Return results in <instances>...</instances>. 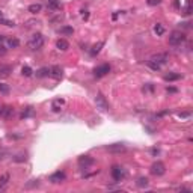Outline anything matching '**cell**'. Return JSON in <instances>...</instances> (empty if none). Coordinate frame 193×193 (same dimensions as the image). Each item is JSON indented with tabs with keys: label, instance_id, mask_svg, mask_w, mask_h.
Segmentation results:
<instances>
[{
	"label": "cell",
	"instance_id": "1",
	"mask_svg": "<svg viewBox=\"0 0 193 193\" xmlns=\"http://www.w3.org/2000/svg\"><path fill=\"white\" fill-rule=\"evenodd\" d=\"M27 45H29L30 50H39V48L44 45V36H42L41 33H35V35L29 39Z\"/></svg>",
	"mask_w": 193,
	"mask_h": 193
},
{
	"label": "cell",
	"instance_id": "2",
	"mask_svg": "<svg viewBox=\"0 0 193 193\" xmlns=\"http://www.w3.org/2000/svg\"><path fill=\"white\" fill-rule=\"evenodd\" d=\"M184 39H185V35L181 30H173L169 36V44L170 45H179Z\"/></svg>",
	"mask_w": 193,
	"mask_h": 193
},
{
	"label": "cell",
	"instance_id": "3",
	"mask_svg": "<svg viewBox=\"0 0 193 193\" xmlns=\"http://www.w3.org/2000/svg\"><path fill=\"white\" fill-rule=\"evenodd\" d=\"M95 104H96V109H100L101 112H107V110H109V103L106 101L104 95H103L101 92L96 93V96H95Z\"/></svg>",
	"mask_w": 193,
	"mask_h": 193
},
{
	"label": "cell",
	"instance_id": "4",
	"mask_svg": "<svg viewBox=\"0 0 193 193\" xmlns=\"http://www.w3.org/2000/svg\"><path fill=\"white\" fill-rule=\"evenodd\" d=\"M125 175H127V173H125V170H124L121 166H116V164H115V166L112 167V178H113L116 182L122 181V179L125 178Z\"/></svg>",
	"mask_w": 193,
	"mask_h": 193
},
{
	"label": "cell",
	"instance_id": "5",
	"mask_svg": "<svg viewBox=\"0 0 193 193\" xmlns=\"http://www.w3.org/2000/svg\"><path fill=\"white\" fill-rule=\"evenodd\" d=\"M109 72H110V65H107V63H103V65L96 66V68L93 69V75H95L96 78H101V77L107 75Z\"/></svg>",
	"mask_w": 193,
	"mask_h": 193
},
{
	"label": "cell",
	"instance_id": "6",
	"mask_svg": "<svg viewBox=\"0 0 193 193\" xmlns=\"http://www.w3.org/2000/svg\"><path fill=\"white\" fill-rule=\"evenodd\" d=\"M164 172H166V166H164L163 161H155V163H152V166H151V173H152V175L160 176V175H163Z\"/></svg>",
	"mask_w": 193,
	"mask_h": 193
},
{
	"label": "cell",
	"instance_id": "7",
	"mask_svg": "<svg viewBox=\"0 0 193 193\" xmlns=\"http://www.w3.org/2000/svg\"><path fill=\"white\" fill-rule=\"evenodd\" d=\"M95 163V160L90 157V155H81V157H78V166L81 167V169H87L89 166H92Z\"/></svg>",
	"mask_w": 193,
	"mask_h": 193
},
{
	"label": "cell",
	"instance_id": "8",
	"mask_svg": "<svg viewBox=\"0 0 193 193\" xmlns=\"http://www.w3.org/2000/svg\"><path fill=\"white\" fill-rule=\"evenodd\" d=\"M65 178H66V175H65L63 170H57V172H54V173L50 175V181H51L53 184L62 182V181H65Z\"/></svg>",
	"mask_w": 193,
	"mask_h": 193
},
{
	"label": "cell",
	"instance_id": "9",
	"mask_svg": "<svg viewBox=\"0 0 193 193\" xmlns=\"http://www.w3.org/2000/svg\"><path fill=\"white\" fill-rule=\"evenodd\" d=\"M62 75H63V69H62L59 65H53V66L50 68V77H53V78H56V80H60Z\"/></svg>",
	"mask_w": 193,
	"mask_h": 193
},
{
	"label": "cell",
	"instance_id": "10",
	"mask_svg": "<svg viewBox=\"0 0 193 193\" xmlns=\"http://www.w3.org/2000/svg\"><path fill=\"white\" fill-rule=\"evenodd\" d=\"M106 149H107L109 152L118 154V152H124V151H125V145H124V143H113V145H107Z\"/></svg>",
	"mask_w": 193,
	"mask_h": 193
},
{
	"label": "cell",
	"instance_id": "11",
	"mask_svg": "<svg viewBox=\"0 0 193 193\" xmlns=\"http://www.w3.org/2000/svg\"><path fill=\"white\" fill-rule=\"evenodd\" d=\"M12 115H14V109H12L11 106H3V107H0V116H2L3 119H9Z\"/></svg>",
	"mask_w": 193,
	"mask_h": 193
},
{
	"label": "cell",
	"instance_id": "12",
	"mask_svg": "<svg viewBox=\"0 0 193 193\" xmlns=\"http://www.w3.org/2000/svg\"><path fill=\"white\" fill-rule=\"evenodd\" d=\"M149 60H152L154 63H157V65H164L166 62H167V54L166 53H163V54H157V56H152Z\"/></svg>",
	"mask_w": 193,
	"mask_h": 193
},
{
	"label": "cell",
	"instance_id": "13",
	"mask_svg": "<svg viewBox=\"0 0 193 193\" xmlns=\"http://www.w3.org/2000/svg\"><path fill=\"white\" fill-rule=\"evenodd\" d=\"M56 47H57V50H60V51H66V50L69 48V44H68V41H65V39H57Z\"/></svg>",
	"mask_w": 193,
	"mask_h": 193
},
{
	"label": "cell",
	"instance_id": "14",
	"mask_svg": "<svg viewBox=\"0 0 193 193\" xmlns=\"http://www.w3.org/2000/svg\"><path fill=\"white\" fill-rule=\"evenodd\" d=\"M63 104H65V101H63V100H60V98L54 100V101H53V104H51V109H53V112H60Z\"/></svg>",
	"mask_w": 193,
	"mask_h": 193
},
{
	"label": "cell",
	"instance_id": "15",
	"mask_svg": "<svg viewBox=\"0 0 193 193\" xmlns=\"http://www.w3.org/2000/svg\"><path fill=\"white\" fill-rule=\"evenodd\" d=\"M12 72V66L9 65H2L0 66V77H8Z\"/></svg>",
	"mask_w": 193,
	"mask_h": 193
},
{
	"label": "cell",
	"instance_id": "16",
	"mask_svg": "<svg viewBox=\"0 0 193 193\" xmlns=\"http://www.w3.org/2000/svg\"><path fill=\"white\" fill-rule=\"evenodd\" d=\"M35 115V109L33 107H26L24 110H23V113H21V119H27V118H30V116H33Z\"/></svg>",
	"mask_w": 193,
	"mask_h": 193
},
{
	"label": "cell",
	"instance_id": "17",
	"mask_svg": "<svg viewBox=\"0 0 193 193\" xmlns=\"http://www.w3.org/2000/svg\"><path fill=\"white\" fill-rule=\"evenodd\" d=\"M6 42H8V47H9V48H17V47L20 45V39H18V38H14V36L8 38Z\"/></svg>",
	"mask_w": 193,
	"mask_h": 193
},
{
	"label": "cell",
	"instance_id": "18",
	"mask_svg": "<svg viewBox=\"0 0 193 193\" xmlns=\"http://www.w3.org/2000/svg\"><path fill=\"white\" fill-rule=\"evenodd\" d=\"M163 78H164L166 81H175V80H179V78H181V74H176V72H167Z\"/></svg>",
	"mask_w": 193,
	"mask_h": 193
},
{
	"label": "cell",
	"instance_id": "19",
	"mask_svg": "<svg viewBox=\"0 0 193 193\" xmlns=\"http://www.w3.org/2000/svg\"><path fill=\"white\" fill-rule=\"evenodd\" d=\"M62 6H60V2L59 0H48V9L51 11H59Z\"/></svg>",
	"mask_w": 193,
	"mask_h": 193
},
{
	"label": "cell",
	"instance_id": "20",
	"mask_svg": "<svg viewBox=\"0 0 193 193\" xmlns=\"http://www.w3.org/2000/svg\"><path fill=\"white\" fill-rule=\"evenodd\" d=\"M35 74H36V77H38V78H42V77H48V75H50V69L44 66V68H39V69H38Z\"/></svg>",
	"mask_w": 193,
	"mask_h": 193
},
{
	"label": "cell",
	"instance_id": "21",
	"mask_svg": "<svg viewBox=\"0 0 193 193\" xmlns=\"http://www.w3.org/2000/svg\"><path fill=\"white\" fill-rule=\"evenodd\" d=\"M59 33H62V35H72L74 33V29L71 26H62L59 29Z\"/></svg>",
	"mask_w": 193,
	"mask_h": 193
},
{
	"label": "cell",
	"instance_id": "22",
	"mask_svg": "<svg viewBox=\"0 0 193 193\" xmlns=\"http://www.w3.org/2000/svg\"><path fill=\"white\" fill-rule=\"evenodd\" d=\"M41 9H42V5H39V3H33L29 6V12H32V14H38V12H41Z\"/></svg>",
	"mask_w": 193,
	"mask_h": 193
},
{
	"label": "cell",
	"instance_id": "23",
	"mask_svg": "<svg viewBox=\"0 0 193 193\" xmlns=\"http://www.w3.org/2000/svg\"><path fill=\"white\" fill-rule=\"evenodd\" d=\"M103 45H104V42H98V44H95V45H93V47L90 48V54H92V56H95V54H98Z\"/></svg>",
	"mask_w": 193,
	"mask_h": 193
},
{
	"label": "cell",
	"instance_id": "24",
	"mask_svg": "<svg viewBox=\"0 0 193 193\" xmlns=\"http://www.w3.org/2000/svg\"><path fill=\"white\" fill-rule=\"evenodd\" d=\"M21 74H23L24 77H30V75L33 74V69H32L29 65H24V66L21 68Z\"/></svg>",
	"mask_w": 193,
	"mask_h": 193
},
{
	"label": "cell",
	"instance_id": "25",
	"mask_svg": "<svg viewBox=\"0 0 193 193\" xmlns=\"http://www.w3.org/2000/svg\"><path fill=\"white\" fill-rule=\"evenodd\" d=\"M148 182H149V181H148V178H146V176H140V178H137V181H136L137 187H142V188H143V187H146V185H148Z\"/></svg>",
	"mask_w": 193,
	"mask_h": 193
},
{
	"label": "cell",
	"instance_id": "26",
	"mask_svg": "<svg viewBox=\"0 0 193 193\" xmlns=\"http://www.w3.org/2000/svg\"><path fill=\"white\" fill-rule=\"evenodd\" d=\"M0 24H5V26H9V27H14V26H15V23H14L12 20H8V18H5L3 15H0Z\"/></svg>",
	"mask_w": 193,
	"mask_h": 193
},
{
	"label": "cell",
	"instance_id": "27",
	"mask_svg": "<svg viewBox=\"0 0 193 193\" xmlns=\"http://www.w3.org/2000/svg\"><path fill=\"white\" fill-rule=\"evenodd\" d=\"M9 173H3L2 176H0V188H2V187H5L6 184H8V181H9Z\"/></svg>",
	"mask_w": 193,
	"mask_h": 193
},
{
	"label": "cell",
	"instance_id": "28",
	"mask_svg": "<svg viewBox=\"0 0 193 193\" xmlns=\"http://www.w3.org/2000/svg\"><path fill=\"white\" fill-rule=\"evenodd\" d=\"M154 32H155V35H157V36H161V35L164 33V27H163L161 24H155Z\"/></svg>",
	"mask_w": 193,
	"mask_h": 193
},
{
	"label": "cell",
	"instance_id": "29",
	"mask_svg": "<svg viewBox=\"0 0 193 193\" xmlns=\"http://www.w3.org/2000/svg\"><path fill=\"white\" fill-rule=\"evenodd\" d=\"M12 160H14V161H18V163H20V161H26V154L20 152V154H17Z\"/></svg>",
	"mask_w": 193,
	"mask_h": 193
},
{
	"label": "cell",
	"instance_id": "30",
	"mask_svg": "<svg viewBox=\"0 0 193 193\" xmlns=\"http://www.w3.org/2000/svg\"><path fill=\"white\" fill-rule=\"evenodd\" d=\"M184 14L185 15H190L191 14V8H190V0H185V6H184Z\"/></svg>",
	"mask_w": 193,
	"mask_h": 193
},
{
	"label": "cell",
	"instance_id": "31",
	"mask_svg": "<svg viewBox=\"0 0 193 193\" xmlns=\"http://www.w3.org/2000/svg\"><path fill=\"white\" fill-rule=\"evenodd\" d=\"M146 65H148V66H149L151 69H154V71H158V69L161 68L160 65H157V63H154L152 60H148V62H146Z\"/></svg>",
	"mask_w": 193,
	"mask_h": 193
},
{
	"label": "cell",
	"instance_id": "32",
	"mask_svg": "<svg viewBox=\"0 0 193 193\" xmlns=\"http://www.w3.org/2000/svg\"><path fill=\"white\" fill-rule=\"evenodd\" d=\"M190 116H191L190 112H181V113H178V118L179 119H188Z\"/></svg>",
	"mask_w": 193,
	"mask_h": 193
},
{
	"label": "cell",
	"instance_id": "33",
	"mask_svg": "<svg viewBox=\"0 0 193 193\" xmlns=\"http://www.w3.org/2000/svg\"><path fill=\"white\" fill-rule=\"evenodd\" d=\"M152 90H154V84L148 83L146 86H143V92H152Z\"/></svg>",
	"mask_w": 193,
	"mask_h": 193
},
{
	"label": "cell",
	"instance_id": "34",
	"mask_svg": "<svg viewBox=\"0 0 193 193\" xmlns=\"http://www.w3.org/2000/svg\"><path fill=\"white\" fill-rule=\"evenodd\" d=\"M160 2H161V0H146V3L149 6H157V5H160Z\"/></svg>",
	"mask_w": 193,
	"mask_h": 193
},
{
	"label": "cell",
	"instance_id": "35",
	"mask_svg": "<svg viewBox=\"0 0 193 193\" xmlns=\"http://www.w3.org/2000/svg\"><path fill=\"white\" fill-rule=\"evenodd\" d=\"M0 92L8 93V92H9V87H8V86H5V84H0Z\"/></svg>",
	"mask_w": 193,
	"mask_h": 193
},
{
	"label": "cell",
	"instance_id": "36",
	"mask_svg": "<svg viewBox=\"0 0 193 193\" xmlns=\"http://www.w3.org/2000/svg\"><path fill=\"white\" fill-rule=\"evenodd\" d=\"M5 53H6V48H5V47H3L2 44H0V56H3Z\"/></svg>",
	"mask_w": 193,
	"mask_h": 193
},
{
	"label": "cell",
	"instance_id": "37",
	"mask_svg": "<svg viewBox=\"0 0 193 193\" xmlns=\"http://www.w3.org/2000/svg\"><path fill=\"white\" fill-rule=\"evenodd\" d=\"M167 92H170V93H175V92H178V89H176V87H172V86H170V87H167Z\"/></svg>",
	"mask_w": 193,
	"mask_h": 193
},
{
	"label": "cell",
	"instance_id": "38",
	"mask_svg": "<svg viewBox=\"0 0 193 193\" xmlns=\"http://www.w3.org/2000/svg\"><path fill=\"white\" fill-rule=\"evenodd\" d=\"M158 152H160V151H158L157 148H152V149H151V154H152V155H157Z\"/></svg>",
	"mask_w": 193,
	"mask_h": 193
},
{
	"label": "cell",
	"instance_id": "39",
	"mask_svg": "<svg viewBox=\"0 0 193 193\" xmlns=\"http://www.w3.org/2000/svg\"><path fill=\"white\" fill-rule=\"evenodd\" d=\"M175 8L181 9V5H179V0H175Z\"/></svg>",
	"mask_w": 193,
	"mask_h": 193
},
{
	"label": "cell",
	"instance_id": "40",
	"mask_svg": "<svg viewBox=\"0 0 193 193\" xmlns=\"http://www.w3.org/2000/svg\"><path fill=\"white\" fill-rule=\"evenodd\" d=\"M5 39H6V36H3V35H0V44H2V42H3Z\"/></svg>",
	"mask_w": 193,
	"mask_h": 193
}]
</instances>
